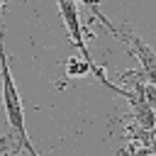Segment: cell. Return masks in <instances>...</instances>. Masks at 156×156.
<instances>
[{
  "mask_svg": "<svg viewBox=\"0 0 156 156\" xmlns=\"http://www.w3.org/2000/svg\"><path fill=\"white\" fill-rule=\"evenodd\" d=\"M0 76H2V102H5V115L12 129V139H15V149H24L29 156H39V151L34 149L27 127H24V110H22V98L20 90L15 85V78L10 73V61L5 54V44H2V29H0Z\"/></svg>",
  "mask_w": 156,
  "mask_h": 156,
  "instance_id": "6da1fadb",
  "label": "cell"
},
{
  "mask_svg": "<svg viewBox=\"0 0 156 156\" xmlns=\"http://www.w3.org/2000/svg\"><path fill=\"white\" fill-rule=\"evenodd\" d=\"M115 37H119L122 41H127L129 44V49L134 51V56L139 58V63H141V73H144V78L146 80H151V83H156V56H154V49L144 41V39H139L136 34H132V32H124V29H117V27H112L110 24V20L105 17V15H100L98 17Z\"/></svg>",
  "mask_w": 156,
  "mask_h": 156,
  "instance_id": "7a4b0ae2",
  "label": "cell"
},
{
  "mask_svg": "<svg viewBox=\"0 0 156 156\" xmlns=\"http://www.w3.org/2000/svg\"><path fill=\"white\" fill-rule=\"evenodd\" d=\"M56 7H58V12H61V20H63V24H66V29H68L71 41H73L76 49H78V56L93 63L90 51H88L85 39H83V27H80V17H78V2H73V0H56Z\"/></svg>",
  "mask_w": 156,
  "mask_h": 156,
  "instance_id": "3957f363",
  "label": "cell"
},
{
  "mask_svg": "<svg viewBox=\"0 0 156 156\" xmlns=\"http://www.w3.org/2000/svg\"><path fill=\"white\" fill-rule=\"evenodd\" d=\"M100 68L95 66V63H90V61H85V58H80V56H71V58H66V76L68 78H80V76H85V73H98Z\"/></svg>",
  "mask_w": 156,
  "mask_h": 156,
  "instance_id": "277c9868",
  "label": "cell"
}]
</instances>
